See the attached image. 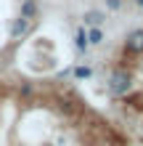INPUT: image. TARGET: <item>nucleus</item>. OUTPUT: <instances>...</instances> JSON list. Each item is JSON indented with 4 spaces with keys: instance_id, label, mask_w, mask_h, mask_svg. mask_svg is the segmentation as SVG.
<instances>
[{
    "instance_id": "nucleus-9",
    "label": "nucleus",
    "mask_w": 143,
    "mask_h": 146,
    "mask_svg": "<svg viewBox=\"0 0 143 146\" xmlns=\"http://www.w3.org/2000/svg\"><path fill=\"white\" fill-rule=\"evenodd\" d=\"M106 3V11H111V13H117V11H122V5H125V0H103Z\"/></svg>"
},
{
    "instance_id": "nucleus-7",
    "label": "nucleus",
    "mask_w": 143,
    "mask_h": 146,
    "mask_svg": "<svg viewBox=\"0 0 143 146\" xmlns=\"http://www.w3.org/2000/svg\"><path fill=\"white\" fill-rule=\"evenodd\" d=\"M85 32H88V42H90V48L93 45H103V29L101 27H85Z\"/></svg>"
},
{
    "instance_id": "nucleus-8",
    "label": "nucleus",
    "mask_w": 143,
    "mask_h": 146,
    "mask_svg": "<svg viewBox=\"0 0 143 146\" xmlns=\"http://www.w3.org/2000/svg\"><path fill=\"white\" fill-rule=\"evenodd\" d=\"M90 74H93V69H90L88 64H80V66H74V77H77V80H88Z\"/></svg>"
},
{
    "instance_id": "nucleus-10",
    "label": "nucleus",
    "mask_w": 143,
    "mask_h": 146,
    "mask_svg": "<svg viewBox=\"0 0 143 146\" xmlns=\"http://www.w3.org/2000/svg\"><path fill=\"white\" fill-rule=\"evenodd\" d=\"M130 3H132V5H138V3H140V0H130Z\"/></svg>"
},
{
    "instance_id": "nucleus-2",
    "label": "nucleus",
    "mask_w": 143,
    "mask_h": 146,
    "mask_svg": "<svg viewBox=\"0 0 143 146\" xmlns=\"http://www.w3.org/2000/svg\"><path fill=\"white\" fill-rule=\"evenodd\" d=\"M103 21H106V11H101V8H88L82 13V27H103Z\"/></svg>"
},
{
    "instance_id": "nucleus-5",
    "label": "nucleus",
    "mask_w": 143,
    "mask_h": 146,
    "mask_svg": "<svg viewBox=\"0 0 143 146\" xmlns=\"http://www.w3.org/2000/svg\"><path fill=\"white\" fill-rule=\"evenodd\" d=\"M19 16L35 24V19L40 16V3L37 0H21V8H19Z\"/></svg>"
},
{
    "instance_id": "nucleus-1",
    "label": "nucleus",
    "mask_w": 143,
    "mask_h": 146,
    "mask_svg": "<svg viewBox=\"0 0 143 146\" xmlns=\"http://www.w3.org/2000/svg\"><path fill=\"white\" fill-rule=\"evenodd\" d=\"M130 88H132V74L127 69H114L106 80V90L111 96H125Z\"/></svg>"
},
{
    "instance_id": "nucleus-6",
    "label": "nucleus",
    "mask_w": 143,
    "mask_h": 146,
    "mask_svg": "<svg viewBox=\"0 0 143 146\" xmlns=\"http://www.w3.org/2000/svg\"><path fill=\"white\" fill-rule=\"evenodd\" d=\"M74 48H77V53H88V50H90L85 27H77V32H74Z\"/></svg>"
},
{
    "instance_id": "nucleus-4",
    "label": "nucleus",
    "mask_w": 143,
    "mask_h": 146,
    "mask_svg": "<svg viewBox=\"0 0 143 146\" xmlns=\"http://www.w3.org/2000/svg\"><path fill=\"white\" fill-rule=\"evenodd\" d=\"M29 29H32V21L21 19V16H16V19L11 21V40H21V37H27V35H29Z\"/></svg>"
},
{
    "instance_id": "nucleus-3",
    "label": "nucleus",
    "mask_w": 143,
    "mask_h": 146,
    "mask_svg": "<svg viewBox=\"0 0 143 146\" xmlns=\"http://www.w3.org/2000/svg\"><path fill=\"white\" fill-rule=\"evenodd\" d=\"M125 50L127 53H143V29H132L125 37Z\"/></svg>"
}]
</instances>
